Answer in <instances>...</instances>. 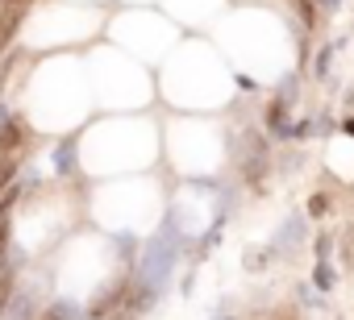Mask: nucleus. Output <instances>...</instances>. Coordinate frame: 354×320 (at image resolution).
Returning a JSON list of instances; mask_svg holds the SVG:
<instances>
[{
	"label": "nucleus",
	"instance_id": "obj_1",
	"mask_svg": "<svg viewBox=\"0 0 354 320\" xmlns=\"http://www.w3.org/2000/svg\"><path fill=\"white\" fill-rule=\"evenodd\" d=\"M296 5V17H300V25H305V34H313L317 25H321V17H317V0H292Z\"/></svg>",
	"mask_w": 354,
	"mask_h": 320
},
{
	"label": "nucleus",
	"instance_id": "obj_2",
	"mask_svg": "<svg viewBox=\"0 0 354 320\" xmlns=\"http://www.w3.org/2000/svg\"><path fill=\"white\" fill-rule=\"evenodd\" d=\"M313 287H317V291H333V287H338V271H333L329 262H317V271H313Z\"/></svg>",
	"mask_w": 354,
	"mask_h": 320
},
{
	"label": "nucleus",
	"instance_id": "obj_3",
	"mask_svg": "<svg viewBox=\"0 0 354 320\" xmlns=\"http://www.w3.org/2000/svg\"><path fill=\"white\" fill-rule=\"evenodd\" d=\"M333 50H338L333 42L317 50V67H313V71H317V79H329V67H333Z\"/></svg>",
	"mask_w": 354,
	"mask_h": 320
},
{
	"label": "nucleus",
	"instance_id": "obj_4",
	"mask_svg": "<svg viewBox=\"0 0 354 320\" xmlns=\"http://www.w3.org/2000/svg\"><path fill=\"white\" fill-rule=\"evenodd\" d=\"M325 212H329V196H325V191L309 196V217H325Z\"/></svg>",
	"mask_w": 354,
	"mask_h": 320
},
{
	"label": "nucleus",
	"instance_id": "obj_5",
	"mask_svg": "<svg viewBox=\"0 0 354 320\" xmlns=\"http://www.w3.org/2000/svg\"><path fill=\"white\" fill-rule=\"evenodd\" d=\"M329 254H333V237L321 233V237H317V262H329Z\"/></svg>",
	"mask_w": 354,
	"mask_h": 320
},
{
	"label": "nucleus",
	"instance_id": "obj_6",
	"mask_svg": "<svg viewBox=\"0 0 354 320\" xmlns=\"http://www.w3.org/2000/svg\"><path fill=\"white\" fill-rule=\"evenodd\" d=\"M313 129H317V121H296V125H292V137H309Z\"/></svg>",
	"mask_w": 354,
	"mask_h": 320
},
{
	"label": "nucleus",
	"instance_id": "obj_7",
	"mask_svg": "<svg viewBox=\"0 0 354 320\" xmlns=\"http://www.w3.org/2000/svg\"><path fill=\"white\" fill-rule=\"evenodd\" d=\"M238 88H242V92H255L259 83H255V79H250V75H238Z\"/></svg>",
	"mask_w": 354,
	"mask_h": 320
},
{
	"label": "nucleus",
	"instance_id": "obj_8",
	"mask_svg": "<svg viewBox=\"0 0 354 320\" xmlns=\"http://www.w3.org/2000/svg\"><path fill=\"white\" fill-rule=\"evenodd\" d=\"M342 129H346V133H350V137H354V117H350V121H346V125H342Z\"/></svg>",
	"mask_w": 354,
	"mask_h": 320
},
{
	"label": "nucleus",
	"instance_id": "obj_9",
	"mask_svg": "<svg viewBox=\"0 0 354 320\" xmlns=\"http://www.w3.org/2000/svg\"><path fill=\"white\" fill-rule=\"evenodd\" d=\"M317 5H325V9H338V0H317Z\"/></svg>",
	"mask_w": 354,
	"mask_h": 320
},
{
	"label": "nucleus",
	"instance_id": "obj_10",
	"mask_svg": "<svg viewBox=\"0 0 354 320\" xmlns=\"http://www.w3.org/2000/svg\"><path fill=\"white\" fill-rule=\"evenodd\" d=\"M5 121H9V117H5V109H0V129H5Z\"/></svg>",
	"mask_w": 354,
	"mask_h": 320
}]
</instances>
